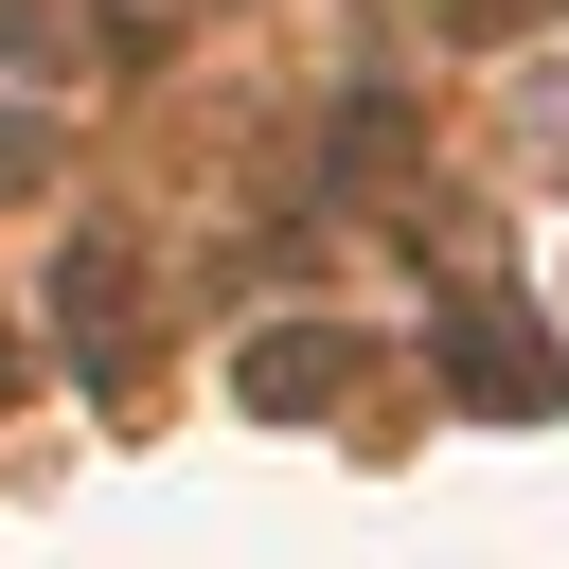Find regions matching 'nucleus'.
Here are the masks:
<instances>
[{"mask_svg":"<svg viewBox=\"0 0 569 569\" xmlns=\"http://www.w3.org/2000/svg\"><path fill=\"white\" fill-rule=\"evenodd\" d=\"M445 356H462V391H480V409H551V391H569V356H551L516 302H462V320H445Z\"/></svg>","mask_w":569,"mask_h":569,"instance_id":"obj_1","label":"nucleus"},{"mask_svg":"<svg viewBox=\"0 0 569 569\" xmlns=\"http://www.w3.org/2000/svg\"><path fill=\"white\" fill-rule=\"evenodd\" d=\"M338 391H356L338 338H267V356H249V409H338Z\"/></svg>","mask_w":569,"mask_h":569,"instance_id":"obj_2","label":"nucleus"}]
</instances>
